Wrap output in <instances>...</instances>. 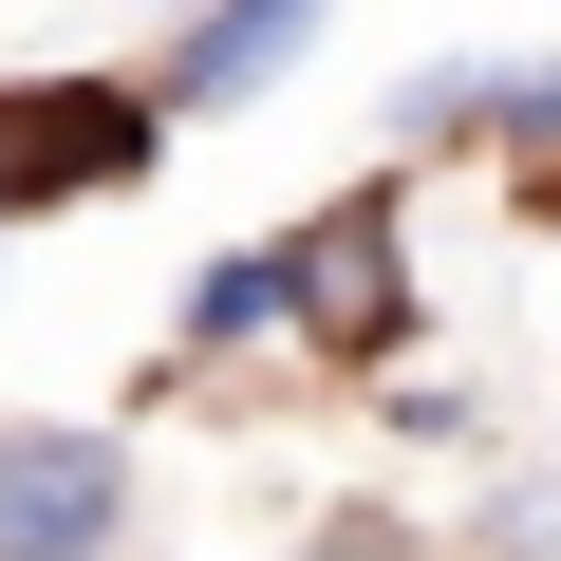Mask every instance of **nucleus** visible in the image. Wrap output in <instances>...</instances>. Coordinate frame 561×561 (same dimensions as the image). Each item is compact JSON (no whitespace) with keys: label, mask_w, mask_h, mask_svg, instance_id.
Returning <instances> with one entry per match:
<instances>
[{"label":"nucleus","mask_w":561,"mask_h":561,"mask_svg":"<svg viewBox=\"0 0 561 561\" xmlns=\"http://www.w3.org/2000/svg\"><path fill=\"white\" fill-rule=\"evenodd\" d=\"M280 319H319L337 356H375V337L412 319V262H393V187H356L337 225H300V243H280Z\"/></svg>","instance_id":"1"},{"label":"nucleus","mask_w":561,"mask_h":561,"mask_svg":"<svg viewBox=\"0 0 561 561\" xmlns=\"http://www.w3.org/2000/svg\"><path fill=\"white\" fill-rule=\"evenodd\" d=\"M113 169H150L131 94H0V206H57V187H113Z\"/></svg>","instance_id":"2"},{"label":"nucleus","mask_w":561,"mask_h":561,"mask_svg":"<svg viewBox=\"0 0 561 561\" xmlns=\"http://www.w3.org/2000/svg\"><path fill=\"white\" fill-rule=\"evenodd\" d=\"M131 468L94 431H0V542H113Z\"/></svg>","instance_id":"3"},{"label":"nucleus","mask_w":561,"mask_h":561,"mask_svg":"<svg viewBox=\"0 0 561 561\" xmlns=\"http://www.w3.org/2000/svg\"><path fill=\"white\" fill-rule=\"evenodd\" d=\"M300 38H319V0H225V20L187 38V76H169V94H262Z\"/></svg>","instance_id":"4"},{"label":"nucleus","mask_w":561,"mask_h":561,"mask_svg":"<svg viewBox=\"0 0 561 561\" xmlns=\"http://www.w3.org/2000/svg\"><path fill=\"white\" fill-rule=\"evenodd\" d=\"M262 319H280V262H206V280H187V337H206V356L262 337Z\"/></svg>","instance_id":"5"},{"label":"nucleus","mask_w":561,"mask_h":561,"mask_svg":"<svg viewBox=\"0 0 561 561\" xmlns=\"http://www.w3.org/2000/svg\"><path fill=\"white\" fill-rule=\"evenodd\" d=\"M542 187H561V150H542Z\"/></svg>","instance_id":"6"}]
</instances>
